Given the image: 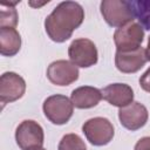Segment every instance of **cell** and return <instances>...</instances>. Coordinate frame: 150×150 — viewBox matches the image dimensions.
Instances as JSON below:
<instances>
[{
  "mask_svg": "<svg viewBox=\"0 0 150 150\" xmlns=\"http://www.w3.org/2000/svg\"><path fill=\"white\" fill-rule=\"evenodd\" d=\"M84 20L83 7L75 1H62L45 20V29L48 38L57 43L71 38Z\"/></svg>",
  "mask_w": 150,
  "mask_h": 150,
  "instance_id": "obj_1",
  "label": "cell"
},
{
  "mask_svg": "<svg viewBox=\"0 0 150 150\" xmlns=\"http://www.w3.org/2000/svg\"><path fill=\"white\" fill-rule=\"evenodd\" d=\"M100 11L104 21L111 27H123L132 22L136 18L131 1L125 0H103Z\"/></svg>",
  "mask_w": 150,
  "mask_h": 150,
  "instance_id": "obj_2",
  "label": "cell"
},
{
  "mask_svg": "<svg viewBox=\"0 0 150 150\" xmlns=\"http://www.w3.org/2000/svg\"><path fill=\"white\" fill-rule=\"evenodd\" d=\"M42 110L45 116L56 125L66 124L73 116L74 112V105L66 95L56 94L48 96L43 104Z\"/></svg>",
  "mask_w": 150,
  "mask_h": 150,
  "instance_id": "obj_3",
  "label": "cell"
},
{
  "mask_svg": "<svg viewBox=\"0 0 150 150\" xmlns=\"http://www.w3.org/2000/svg\"><path fill=\"white\" fill-rule=\"evenodd\" d=\"M82 132L90 144L95 146L107 145L112 141L115 129L112 123L105 117H93L82 125Z\"/></svg>",
  "mask_w": 150,
  "mask_h": 150,
  "instance_id": "obj_4",
  "label": "cell"
},
{
  "mask_svg": "<svg viewBox=\"0 0 150 150\" xmlns=\"http://www.w3.org/2000/svg\"><path fill=\"white\" fill-rule=\"evenodd\" d=\"M15 141L21 150L40 149L45 141L43 129L36 121L25 120L16 127Z\"/></svg>",
  "mask_w": 150,
  "mask_h": 150,
  "instance_id": "obj_5",
  "label": "cell"
},
{
  "mask_svg": "<svg viewBox=\"0 0 150 150\" xmlns=\"http://www.w3.org/2000/svg\"><path fill=\"white\" fill-rule=\"evenodd\" d=\"M70 62L81 68H89L97 63L98 53L95 43L86 38L75 39L68 47Z\"/></svg>",
  "mask_w": 150,
  "mask_h": 150,
  "instance_id": "obj_6",
  "label": "cell"
},
{
  "mask_svg": "<svg viewBox=\"0 0 150 150\" xmlns=\"http://www.w3.org/2000/svg\"><path fill=\"white\" fill-rule=\"evenodd\" d=\"M144 40V28L139 22L132 21L120 27L114 33V42L117 50H132L141 47Z\"/></svg>",
  "mask_w": 150,
  "mask_h": 150,
  "instance_id": "obj_7",
  "label": "cell"
},
{
  "mask_svg": "<svg viewBox=\"0 0 150 150\" xmlns=\"http://www.w3.org/2000/svg\"><path fill=\"white\" fill-rule=\"evenodd\" d=\"M79 67L67 60H56L52 62L47 68L48 80L60 87L69 86L79 79Z\"/></svg>",
  "mask_w": 150,
  "mask_h": 150,
  "instance_id": "obj_8",
  "label": "cell"
},
{
  "mask_svg": "<svg viewBox=\"0 0 150 150\" xmlns=\"http://www.w3.org/2000/svg\"><path fill=\"white\" fill-rule=\"evenodd\" d=\"M26 81L14 71H6L0 77V101L2 104L18 101L25 95Z\"/></svg>",
  "mask_w": 150,
  "mask_h": 150,
  "instance_id": "obj_9",
  "label": "cell"
},
{
  "mask_svg": "<svg viewBox=\"0 0 150 150\" xmlns=\"http://www.w3.org/2000/svg\"><path fill=\"white\" fill-rule=\"evenodd\" d=\"M149 118L148 109L144 104L139 102H131L130 104L120 108L118 110V120L122 127L128 130L136 131L143 128Z\"/></svg>",
  "mask_w": 150,
  "mask_h": 150,
  "instance_id": "obj_10",
  "label": "cell"
},
{
  "mask_svg": "<svg viewBox=\"0 0 150 150\" xmlns=\"http://www.w3.org/2000/svg\"><path fill=\"white\" fill-rule=\"evenodd\" d=\"M146 61L145 49L142 46L132 50H116L115 54V66L121 73L124 74L138 71L146 63Z\"/></svg>",
  "mask_w": 150,
  "mask_h": 150,
  "instance_id": "obj_11",
  "label": "cell"
},
{
  "mask_svg": "<svg viewBox=\"0 0 150 150\" xmlns=\"http://www.w3.org/2000/svg\"><path fill=\"white\" fill-rule=\"evenodd\" d=\"M102 97L109 104L123 108L134 102V90L127 83H111L102 90Z\"/></svg>",
  "mask_w": 150,
  "mask_h": 150,
  "instance_id": "obj_12",
  "label": "cell"
},
{
  "mask_svg": "<svg viewBox=\"0 0 150 150\" xmlns=\"http://www.w3.org/2000/svg\"><path fill=\"white\" fill-rule=\"evenodd\" d=\"M102 93L100 89L91 86H82L71 91L70 101L77 109H90L96 107L102 100Z\"/></svg>",
  "mask_w": 150,
  "mask_h": 150,
  "instance_id": "obj_13",
  "label": "cell"
},
{
  "mask_svg": "<svg viewBox=\"0 0 150 150\" xmlns=\"http://www.w3.org/2000/svg\"><path fill=\"white\" fill-rule=\"evenodd\" d=\"M21 48V35L15 28H0V54L14 56Z\"/></svg>",
  "mask_w": 150,
  "mask_h": 150,
  "instance_id": "obj_14",
  "label": "cell"
},
{
  "mask_svg": "<svg viewBox=\"0 0 150 150\" xmlns=\"http://www.w3.org/2000/svg\"><path fill=\"white\" fill-rule=\"evenodd\" d=\"M13 4H2L1 5V14H0V28H15L18 25V12L15 9V5Z\"/></svg>",
  "mask_w": 150,
  "mask_h": 150,
  "instance_id": "obj_15",
  "label": "cell"
},
{
  "mask_svg": "<svg viewBox=\"0 0 150 150\" xmlns=\"http://www.w3.org/2000/svg\"><path fill=\"white\" fill-rule=\"evenodd\" d=\"M131 6L141 26L150 30V0L131 1Z\"/></svg>",
  "mask_w": 150,
  "mask_h": 150,
  "instance_id": "obj_16",
  "label": "cell"
},
{
  "mask_svg": "<svg viewBox=\"0 0 150 150\" xmlns=\"http://www.w3.org/2000/svg\"><path fill=\"white\" fill-rule=\"evenodd\" d=\"M57 150H87V146L77 134H66L61 138Z\"/></svg>",
  "mask_w": 150,
  "mask_h": 150,
  "instance_id": "obj_17",
  "label": "cell"
},
{
  "mask_svg": "<svg viewBox=\"0 0 150 150\" xmlns=\"http://www.w3.org/2000/svg\"><path fill=\"white\" fill-rule=\"evenodd\" d=\"M139 86L144 91L150 93V68H148L139 77Z\"/></svg>",
  "mask_w": 150,
  "mask_h": 150,
  "instance_id": "obj_18",
  "label": "cell"
},
{
  "mask_svg": "<svg viewBox=\"0 0 150 150\" xmlns=\"http://www.w3.org/2000/svg\"><path fill=\"white\" fill-rule=\"evenodd\" d=\"M134 150H150V136L139 138L135 144Z\"/></svg>",
  "mask_w": 150,
  "mask_h": 150,
  "instance_id": "obj_19",
  "label": "cell"
},
{
  "mask_svg": "<svg viewBox=\"0 0 150 150\" xmlns=\"http://www.w3.org/2000/svg\"><path fill=\"white\" fill-rule=\"evenodd\" d=\"M145 55H146V60L150 61V36L148 39V46H146V49H145Z\"/></svg>",
  "mask_w": 150,
  "mask_h": 150,
  "instance_id": "obj_20",
  "label": "cell"
},
{
  "mask_svg": "<svg viewBox=\"0 0 150 150\" xmlns=\"http://www.w3.org/2000/svg\"><path fill=\"white\" fill-rule=\"evenodd\" d=\"M35 150H46V149H43V148H40V149H35Z\"/></svg>",
  "mask_w": 150,
  "mask_h": 150,
  "instance_id": "obj_21",
  "label": "cell"
}]
</instances>
